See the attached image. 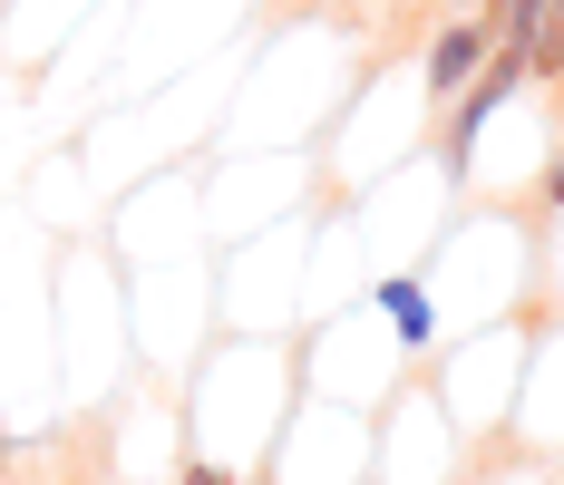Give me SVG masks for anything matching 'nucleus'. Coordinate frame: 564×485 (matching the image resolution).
<instances>
[{
  "mask_svg": "<svg viewBox=\"0 0 564 485\" xmlns=\"http://www.w3.org/2000/svg\"><path fill=\"white\" fill-rule=\"evenodd\" d=\"M516 88H525V58L497 49V58H487V68H477V78L448 98V126H438V156H448V175H467V165H477V136H487V117L507 108Z\"/></svg>",
  "mask_w": 564,
  "mask_h": 485,
  "instance_id": "f257e3e1",
  "label": "nucleus"
},
{
  "mask_svg": "<svg viewBox=\"0 0 564 485\" xmlns=\"http://www.w3.org/2000/svg\"><path fill=\"white\" fill-rule=\"evenodd\" d=\"M487 58H497V30H487L477 10H457L448 30L429 40V98L448 108V98H457V88H467V78H477V68H487Z\"/></svg>",
  "mask_w": 564,
  "mask_h": 485,
  "instance_id": "f03ea898",
  "label": "nucleus"
},
{
  "mask_svg": "<svg viewBox=\"0 0 564 485\" xmlns=\"http://www.w3.org/2000/svg\"><path fill=\"white\" fill-rule=\"evenodd\" d=\"M175 485H243V476H234V466H215V456H185V476H175Z\"/></svg>",
  "mask_w": 564,
  "mask_h": 485,
  "instance_id": "7ed1b4c3",
  "label": "nucleus"
},
{
  "mask_svg": "<svg viewBox=\"0 0 564 485\" xmlns=\"http://www.w3.org/2000/svg\"><path fill=\"white\" fill-rule=\"evenodd\" d=\"M545 214H564V156L545 165Z\"/></svg>",
  "mask_w": 564,
  "mask_h": 485,
  "instance_id": "20e7f679",
  "label": "nucleus"
},
{
  "mask_svg": "<svg viewBox=\"0 0 564 485\" xmlns=\"http://www.w3.org/2000/svg\"><path fill=\"white\" fill-rule=\"evenodd\" d=\"M555 88H564V78H555Z\"/></svg>",
  "mask_w": 564,
  "mask_h": 485,
  "instance_id": "39448f33",
  "label": "nucleus"
}]
</instances>
